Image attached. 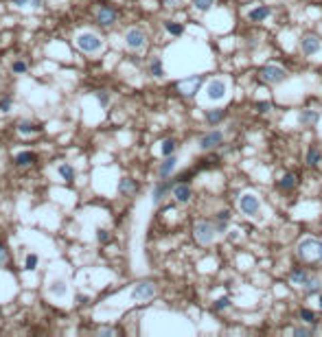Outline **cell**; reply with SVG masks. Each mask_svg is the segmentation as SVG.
Here are the masks:
<instances>
[{
	"label": "cell",
	"instance_id": "obj_1",
	"mask_svg": "<svg viewBox=\"0 0 322 337\" xmlns=\"http://www.w3.org/2000/svg\"><path fill=\"white\" fill-rule=\"evenodd\" d=\"M296 256H298V261L307 263V265L322 263V241L316 239V236H303L296 243Z\"/></svg>",
	"mask_w": 322,
	"mask_h": 337
},
{
	"label": "cell",
	"instance_id": "obj_2",
	"mask_svg": "<svg viewBox=\"0 0 322 337\" xmlns=\"http://www.w3.org/2000/svg\"><path fill=\"white\" fill-rule=\"evenodd\" d=\"M193 236L199 245H211L217 239V226L211 221H197L193 226Z\"/></svg>",
	"mask_w": 322,
	"mask_h": 337
},
{
	"label": "cell",
	"instance_id": "obj_3",
	"mask_svg": "<svg viewBox=\"0 0 322 337\" xmlns=\"http://www.w3.org/2000/svg\"><path fill=\"white\" fill-rule=\"evenodd\" d=\"M239 210H241L246 217L256 219L261 214V199L254 195V193H243L239 197Z\"/></svg>",
	"mask_w": 322,
	"mask_h": 337
},
{
	"label": "cell",
	"instance_id": "obj_4",
	"mask_svg": "<svg viewBox=\"0 0 322 337\" xmlns=\"http://www.w3.org/2000/svg\"><path fill=\"white\" fill-rule=\"evenodd\" d=\"M206 99L213 101V103H219V101L226 99V94H228V83H226V79H211V81L206 83Z\"/></svg>",
	"mask_w": 322,
	"mask_h": 337
},
{
	"label": "cell",
	"instance_id": "obj_5",
	"mask_svg": "<svg viewBox=\"0 0 322 337\" xmlns=\"http://www.w3.org/2000/svg\"><path fill=\"white\" fill-rule=\"evenodd\" d=\"M285 70L281 68V66L276 64H269V66H263V68L259 70V79L263 83H268V86H276V83H283L285 81Z\"/></svg>",
	"mask_w": 322,
	"mask_h": 337
},
{
	"label": "cell",
	"instance_id": "obj_6",
	"mask_svg": "<svg viewBox=\"0 0 322 337\" xmlns=\"http://www.w3.org/2000/svg\"><path fill=\"white\" fill-rule=\"evenodd\" d=\"M77 48L84 53H97L103 48V39L94 33H79L77 35Z\"/></svg>",
	"mask_w": 322,
	"mask_h": 337
},
{
	"label": "cell",
	"instance_id": "obj_7",
	"mask_svg": "<svg viewBox=\"0 0 322 337\" xmlns=\"http://www.w3.org/2000/svg\"><path fill=\"white\" fill-rule=\"evenodd\" d=\"M158 293V287H156L154 283H149V280H143V283H138L136 287L132 289V298L138 302H147L151 300V298Z\"/></svg>",
	"mask_w": 322,
	"mask_h": 337
},
{
	"label": "cell",
	"instance_id": "obj_8",
	"mask_svg": "<svg viewBox=\"0 0 322 337\" xmlns=\"http://www.w3.org/2000/svg\"><path fill=\"white\" fill-rule=\"evenodd\" d=\"M125 44H127V48H132V51H143V48L147 46V35L143 29H129L127 33H125Z\"/></svg>",
	"mask_w": 322,
	"mask_h": 337
},
{
	"label": "cell",
	"instance_id": "obj_9",
	"mask_svg": "<svg viewBox=\"0 0 322 337\" xmlns=\"http://www.w3.org/2000/svg\"><path fill=\"white\" fill-rule=\"evenodd\" d=\"M221 142H224V134H221L219 129H213V131H208V134H204L197 144L202 151H211V149L219 147Z\"/></svg>",
	"mask_w": 322,
	"mask_h": 337
},
{
	"label": "cell",
	"instance_id": "obj_10",
	"mask_svg": "<svg viewBox=\"0 0 322 337\" xmlns=\"http://www.w3.org/2000/svg\"><path fill=\"white\" fill-rule=\"evenodd\" d=\"M300 48H303L304 55L313 57V55H318V53L322 51V42H320L318 35L309 33V35H303V39H300Z\"/></svg>",
	"mask_w": 322,
	"mask_h": 337
},
{
	"label": "cell",
	"instance_id": "obj_11",
	"mask_svg": "<svg viewBox=\"0 0 322 337\" xmlns=\"http://www.w3.org/2000/svg\"><path fill=\"white\" fill-rule=\"evenodd\" d=\"M199 88H202V77H189L178 83V92L182 96H195Z\"/></svg>",
	"mask_w": 322,
	"mask_h": 337
},
{
	"label": "cell",
	"instance_id": "obj_12",
	"mask_svg": "<svg viewBox=\"0 0 322 337\" xmlns=\"http://www.w3.org/2000/svg\"><path fill=\"white\" fill-rule=\"evenodd\" d=\"M116 18H119V13H116L114 7H101L97 11V24L101 26H112L116 22Z\"/></svg>",
	"mask_w": 322,
	"mask_h": 337
},
{
	"label": "cell",
	"instance_id": "obj_13",
	"mask_svg": "<svg viewBox=\"0 0 322 337\" xmlns=\"http://www.w3.org/2000/svg\"><path fill=\"white\" fill-rule=\"evenodd\" d=\"M173 197H176L178 204H189L191 197H193V191H191L189 184H176L173 186Z\"/></svg>",
	"mask_w": 322,
	"mask_h": 337
},
{
	"label": "cell",
	"instance_id": "obj_14",
	"mask_svg": "<svg viewBox=\"0 0 322 337\" xmlns=\"http://www.w3.org/2000/svg\"><path fill=\"white\" fill-rule=\"evenodd\" d=\"M169 191H171V182H164V179H162L160 184H156L154 191H151V199H154V204H160Z\"/></svg>",
	"mask_w": 322,
	"mask_h": 337
},
{
	"label": "cell",
	"instance_id": "obj_15",
	"mask_svg": "<svg viewBox=\"0 0 322 337\" xmlns=\"http://www.w3.org/2000/svg\"><path fill=\"white\" fill-rule=\"evenodd\" d=\"M176 166H178V158L176 156H167V160L160 164V169H158V173H160V177L162 179H167L169 175L176 171Z\"/></svg>",
	"mask_w": 322,
	"mask_h": 337
},
{
	"label": "cell",
	"instance_id": "obj_16",
	"mask_svg": "<svg viewBox=\"0 0 322 337\" xmlns=\"http://www.w3.org/2000/svg\"><path fill=\"white\" fill-rule=\"evenodd\" d=\"M119 193L121 195H136L138 193V184H136V179H132V177H123L119 182Z\"/></svg>",
	"mask_w": 322,
	"mask_h": 337
},
{
	"label": "cell",
	"instance_id": "obj_17",
	"mask_svg": "<svg viewBox=\"0 0 322 337\" xmlns=\"http://www.w3.org/2000/svg\"><path fill=\"white\" fill-rule=\"evenodd\" d=\"M300 289H303V293H307V296H311V293H320V289H322V280L318 278V276H309L307 283H304Z\"/></svg>",
	"mask_w": 322,
	"mask_h": 337
},
{
	"label": "cell",
	"instance_id": "obj_18",
	"mask_svg": "<svg viewBox=\"0 0 322 337\" xmlns=\"http://www.w3.org/2000/svg\"><path fill=\"white\" fill-rule=\"evenodd\" d=\"M307 278H309V274L303 269V267H298V269H294V271L289 274V280H291V284H294L296 289L303 287V284L307 283Z\"/></svg>",
	"mask_w": 322,
	"mask_h": 337
},
{
	"label": "cell",
	"instance_id": "obj_19",
	"mask_svg": "<svg viewBox=\"0 0 322 337\" xmlns=\"http://www.w3.org/2000/svg\"><path fill=\"white\" fill-rule=\"evenodd\" d=\"M322 162V151L318 144H311V147L307 149V164L309 166H318Z\"/></svg>",
	"mask_w": 322,
	"mask_h": 337
},
{
	"label": "cell",
	"instance_id": "obj_20",
	"mask_svg": "<svg viewBox=\"0 0 322 337\" xmlns=\"http://www.w3.org/2000/svg\"><path fill=\"white\" fill-rule=\"evenodd\" d=\"M318 118H320V114L313 112V109H304L303 114H300V125L303 127H311L318 123Z\"/></svg>",
	"mask_w": 322,
	"mask_h": 337
},
{
	"label": "cell",
	"instance_id": "obj_21",
	"mask_svg": "<svg viewBox=\"0 0 322 337\" xmlns=\"http://www.w3.org/2000/svg\"><path fill=\"white\" fill-rule=\"evenodd\" d=\"M18 131L22 136H31V134H40L42 131V127L40 125H36V123H29V121H22L18 125Z\"/></svg>",
	"mask_w": 322,
	"mask_h": 337
},
{
	"label": "cell",
	"instance_id": "obj_22",
	"mask_svg": "<svg viewBox=\"0 0 322 337\" xmlns=\"http://www.w3.org/2000/svg\"><path fill=\"white\" fill-rule=\"evenodd\" d=\"M269 13H272V9L269 7H256V9H252V11L248 13V18H250L252 22H261V20H265Z\"/></svg>",
	"mask_w": 322,
	"mask_h": 337
},
{
	"label": "cell",
	"instance_id": "obj_23",
	"mask_svg": "<svg viewBox=\"0 0 322 337\" xmlns=\"http://www.w3.org/2000/svg\"><path fill=\"white\" fill-rule=\"evenodd\" d=\"M37 158H36V153H31V151H20L18 156H16V164L18 166H29V164H33Z\"/></svg>",
	"mask_w": 322,
	"mask_h": 337
},
{
	"label": "cell",
	"instance_id": "obj_24",
	"mask_svg": "<svg viewBox=\"0 0 322 337\" xmlns=\"http://www.w3.org/2000/svg\"><path fill=\"white\" fill-rule=\"evenodd\" d=\"M49 291L53 293V296H57V298H64L68 293V284L64 283V280H55V283L49 287Z\"/></svg>",
	"mask_w": 322,
	"mask_h": 337
},
{
	"label": "cell",
	"instance_id": "obj_25",
	"mask_svg": "<svg viewBox=\"0 0 322 337\" xmlns=\"http://www.w3.org/2000/svg\"><path fill=\"white\" fill-rule=\"evenodd\" d=\"M226 109H208L206 112V123L208 125H217L219 121H224Z\"/></svg>",
	"mask_w": 322,
	"mask_h": 337
},
{
	"label": "cell",
	"instance_id": "obj_26",
	"mask_svg": "<svg viewBox=\"0 0 322 337\" xmlns=\"http://www.w3.org/2000/svg\"><path fill=\"white\" fill-rule=\"evenodd\" d=\"M176 140L173 138H167V140H162V144H160V153H162L164 158L167 156H173V153H176Z\"/></svg>",
	"mask_w": 322,
	"mask_h": 337
},
{
	"label": "cell",
	"instance_id": "obj_27",
	"mask_svg": "<svg viewBox=\"0 0 322 337\" xmlns=\"http://www.w3.org/2000/svg\"><path fill=\"white\" fill-rule=\"evenodd\" d=\"M278 186H281L283 191H291V188L296 186V175L294 173H285L281 177V182H278Z\"/></svg>",
	"mask_w": 322,
	"mask_h": 337
},
{
	"label": "cell",
	"instance_id": "obj_28",
	"mask_svg": "<svg viewBox=\"0 0 322 337\" xmlns=\"http://www.w3.org/2000/svg\"><path fill=\"white\" fill-rule=\"evenodd\" d=\"M228 219H230V213H228V210H221V213L217 214V221H215L217 232H226V226H228Z\"/></svg>",
	"mask_w": 322,
	"mask_h": 337
},
{
	"label": "cell",
	"instance_id": "obj_29",
	"mask_svg": "<svg viewBox=\"0 0 322 337\" xmlns=\"http://www.w3.org/2000/svg\"><path fill=\"white\" fill-rule=\"evenodd\" d=\"M59 175H62L68 184L75 182V169H72L71 164H62V166H59Z\"/></svg>",
	"mask_w": 322,
	"mask_h": 337
},
{
	"label": "cell",
	"instance_id": "obj_30",
	"mask_svg": "<svg viewBox=\"0 0 322 337\" xmlns=\"http://www.w3.org/2000/svg\"><path fill=\"white\" fill-rule=\"evenodd\" d=\"M149 70H151V74H154V77H164V68H162V61H160L158 57H154V59H151V64H149Z\"/></svg>",
	"mask_w": 322,
	"mask_h": 337
},
{
	"label": "cell",
	"instance_id": "obj_31",
	"mask_svg": "<svg viewBox=\"0 0 322 337\" xmlns=\"http://www.w3.org/2000/svg\"><path fill=\"white\" fill-rule=\"evenodd\" d=\"M164 29H167L171 35H178V37L184 33V26L178 24V22H164Z\"/></svg>",
	"mask_w": 322,
	"mask_h": 337
},
{
	"label": "cell",
	"instance_id": "obj_32",
	"mask_svg": "<svg viewBox=\"0 0 322 337\" xmlns=\"http://www.w3.org/2000/svg\"><path fill=\"white\" fill-rule=\"evenodd\" d=\"M213 4H215V0H193V7L197 11H208Z\"/></svg>",
	"mask_w": 322,
	"mask_h": 337
},
{
	"label": "cell",
	"instance_id": "obj_33",
	"mask_svg": "<svg viewBox=\"0 0 322 337\" xmlns=\"http://www.w3.org/2000/svg\"><path fill=\"white\" fill-rule=\"evenodd\" d=\"M300 319L307 322V324H313V322H316V313L309 311V309H303V311H300Z\"/></svg>",
	"mask_w": 322,
	"mask_h": 337
},
{
	"label": "cell",
	"instance_id": "obj_34",
	"mask_svg": "<svg viewBox=\"0 0 322 337\" xmlns=\"http://www.w3.org/2000/svg\"><path fill=\"white\" fill-rule=\"evenodd\" d=\"M36 267H37V254H29V256H27V263H24V269L33 271Z\"/></svg>",
	"mask_w": 322,
	"mask_h": 337
},
{
	"label": "cell",
	"instance_id": "obj_35",
	"mask_svg": "<svg viewBox=\"0 0 322 337\" xmlns=\"http://www.w3.org/2000/svg\"><path fill=\"white\" fill-rule=\"evenodd\" d=\"M291 333H294L296 337H307V335H311V328H307V326H296Z\"/></svg>",
	"mask_w": 322,
	"mask_h": 337
},
{
	"label": "cell",
	"instance_id": "obj_36",
	"mask_svg": "<svg viewBox=\"0 0 322 337\" xmlns=\"http://www.w3.org/2000/svg\"><path fill=\"white\" fill-rule=\"evenodd\" d=\"M11 70H14V72H18V74H22V72H27V64H24V61H14Z\"/></svg>",
	"mask_w": 322,
	"mask_h": 337
},
{
	"label": "cell",
	"instance_id": "obj_37",
	"mask_svg": "<svg viewBox=\"0 0 322 337\" xmlns=\"http://www.w3.org/2000/svg\"><path fill=\"white\" fill-rule=\"evenodd\" d=\"M11 105H14V101H11L9 96H5V99L0 101V112H9Z\"/></svg>",
	"mask_w": 322,
	"mask_h": 337
},
{
	"label": "cell",
	"instance_id": "obj_38",
	"mask_svg": "<svg viewBox=\"0 0 322 337\" xmlns=\"http://www.w3.org/2000/svg\"><path fill=\"white\" fill-rule=\"evenodd\" d=\"M228 304H230L228 298H219V300L215 302V311H224V309H228Z\"/></svg>",
	"mask_w": 322,
	"mask_h": 337
},
{
	"label": "cell",
	"instance_id": "obj_39",
	"mask_svg": "<svg viewBox=\"0 0 322 337\" xmlns=\"http://www.w3.org/2000/svg\"><path fill=\"white\" fill-rule=\"evenodd\" d=\"M97 101L103 105V107H106V105L110 103V96H107V92H103V90H101V92H97Z\"/></svg>",
	"mask_w": 322,
	"mask_h": 337
},
{
	"label": "cell",
	"instance_id": "obj_40",
	"mask_svg": "<svg viewBox=\"0 0 322 337\" xmlns=\"http://www.w3.org/2000/svg\"><path fill=\"white\" fill-rule=\"evenodd\" d=\"M97 239H99V243H107V241H110V234H107V230H99Z\"/></svg>",
	"mask_w": 322,
	"mask_h": 337
},
{
	"label": "cell",
	"instance_id": "obj_41",
	"mask_svg": "<svg viewBox=\"0 0 322 337\" xmlns=\"http://www.w3.org/2000/svg\"><path fill=\"white\" fill-rule=\"evenodd\" d=\"M5 263H7V248L0 243V267L5 265Z\"/></svg>",
	"mask_w": 322,
	"mask_h": 337
},
{
	"label": "cell",
	"instance_id": "obj_42",
	"mask_svg": "<svg viewBox=\"0 0 322 337\" xmlns=\"http://www.w3.org/2000/svg\"><path fill=\"white\" fill-rule=\"evenodd\" d=\"M256 109H259L261 114H265V112H269V109H272V105H269V103H256Z\"/></svg>",
	"mask_w": 322,
	"mask_h": 337
},
{
	"label": "cell",
	"instance_id": "obj_43",
	"mask_svg": "<svg viewBox=\"0 0 322 337\" xmlns=\"http://www.w3.org/2000/svg\"><path fill=\"white\" fill-rule=\"evenodd\" d=\"M180 2H182V0H162L164 7H178Z\"/></svg>",
	"mask_w": 322,
	"mask_h": 337
},
{
	"label": "cell",
	"instance_id": "obj_44",
	"mask_svg": "<svg viewBox=\"0 0 322 337\" xmlns=\"http://www.w3.org/2000/svg\"><path fill=\"white\" fill-rule=\"evenodd\" d=\"M14 4H18V7H29V4L33 2V0H11Z\"/></svg>",
	"mask_w": 322,
	"mask_h": 337
},
{
	"label": "cell",
	"instance_id": "obj_45",
	"mask_svg": "<svg viewBox=\"0 0 322 337\" xmlns=\"http://www.w3.org/2000/svg\"><path fill=\"white\" fill-rule=\"evenodd\" d=\"M114 328H103V331H101V335H114Z\"/></svg>",
	"mask_w": 322,
	"mask_h": 337
},
{
	"label": "cell",
	"instance_id": "obj_46",
	"mask_svg": "<svg viewBox=\"0 0 322 337\" xmlns=\"http://www.w3.org/2000/svg\"><path fill=\"white\" fill-rule=\"evenodd\" d=\"M77 302H79V304H86V302H88V298H86V296H79V298H77Z\"/></svg>",
	"mask_w": 322,
	"mask_h": 337
},
{
	"label": "cell",
	"instance_id": "obj_47",
	"mask_svg": "<svg viewBox=\"0 0 322 337\" xmlns=\"http://www.w3.org/2000/svg\"><path fill=\"white\" fill-rule=\"evenodd\" d=\"M318 309L322 311V293H320V296H318Z\"/></svg>",
	"mask_w": 322,
	"mask_h": 337
}]
</instances>
